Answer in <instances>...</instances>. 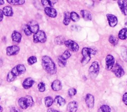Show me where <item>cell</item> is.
I'll return each instance as SVG.
<instances>
[{
    "mask_svg": "<svg viewBox=\"0 0 127 112\" xmlns=\"http://www.w3.org/2000/svg\"><path fill=\"white\" fill-rule=\"evenodd\" d=\"M44 12L48 16L51 18H55L57 16V11L53 7H45Z\"/></svg>",
    "mask_w": 127,
    "mask_h": 112,
    "instance_id": "ac0fdd59",
    "label": "cell"
},
{
    "mask_svg": "<svg viewBox=\"0 0 127 112\" xmlns=\"http://www.w3.org/2000/svg\"><path fill=\"white\" fill-rule=\"evenodd\" d=\"M121 56L123 60L127 63V48L123 46L121 49Z\"/></svg>",
    "mask_w": 127,
    "mask_h": 112,
    "instance_id": "1f68e13d",
    "label": "cell"
},
{
    "mask_svg": "<svg viewBox=\"0 0 127 112\" xmlns=\"http://www.w3.org/2000/svg\"><path fill=\"white\" fill-rule=\"evenodd\" d=\"M2 11L3 14L7 17H10L13 15V12L12 8L10 6H5L2 8Z\"/></svg>",
    "mask_w": 127,
    "mask_h": 112,
    "instance_id": "7402d4cb",
    "label": "cell"
},
{
    "mask_svg": "<svg viewBox=\"0 0 127 112\" xmlns=\"http://www.w3.org/2000/svg\"><path fill=\"white\" fill-rule=\"evenodd\" d=\"M85 102L89 109L93 108L94 106V97L92 94L87 93L85 96Z\"/></svg>",
    "mask_w": 127,
    "mask_h": 112,
    "instance_id": "4fadbf2b",
    "label": "cell"
},
{
    "mask_svg": "<svg viewBox=\"0 0 127 112\" xmlns=\"http://www.w3.org/2000/svg\"><path fill=\"white\" fill-rule=\"evenodd\" d=\"M37 87H38V89L39 91H40L41 92H43L45 91V89H46L45 84L43 82H39L38 84Z\"/></svg>",
    "mask_w": 127,
    "mask_h": 112,
    "instance_id": "e575fe53",
    "label": "cell"
},
{
    "mask_svg": "<svg viewBox=\"0 0 127 112\" xmlns=\"http://www.w3.org/2000/svg\"><path fill=\"white\" fill-rule=\"evenodd\" d=\"M71 56V53L68 50H65L58 58V65L60 67L64 68L66 64V60Z\"/></svg>",
    "mask_w": 127,
    "mask_h": 112,
    "instance_id": "52a82bcc",
    "label": "cell"
},
{
    "mask_svg": "<svg viewBox=\"0 0 127 112\" xmlns=\"http://www.w3.org/2000/svg\"><path fill=\"white\" fill-rule=\"evenodd\" d=\"M26 72V68L24 65L18 64L14 67L7 74L6 80L8 82L13 81L17 76L21 75Z\"/></svg>",
    "mask_w": 127,
    "mask_h": 112,
    "instance_id": "7a4b0ae2",
    "label": "cell"
},
{
    "mask_svg": "<svg viewBox=\"0 0 127 112\" xmlns=\"http://www.w3.org/2000/svg\"><path fill=\"white\" fill-rule=\"evenodd\" d=\"M77 93L76 89L74 88H71L68 90V94L70 97L74 96Z\"/></svg>",
    "mask_w": 127,
    "mask_h": 112,
    "instance_id": "d590c367",
    "label": "cell"
},
{
    "mask_svg": "<svg viewBox=\"0 0 127 112\" xmlns=\"http://www.w3.org/2000/svg\"><path fill=\"white\" fill-rule=\"evenodd\" d=\"M3 111V108L0 105V112H2Z\"/></svg>",
    "mask_w": 127,
    "mask_h": 112,
    "instance_id": "b9f144b4",
    "label": "cell"
},
{
    "mask_svg": "<svg viewBox=\"0 0 127 112\" xmlns=\"http://www.w3.org/2000/svg\"><path fill=\"white\" fill-rule=\"evenodd\" d=\"M100 71L99 64L98 61H95L92 63L91 66L88 69V72L90 77L94 79L98 75Z\"/></svg>",
    "mask_w": 127,
    "mask_h": 112,
    "instance_id": "5b68a950",
    "label": "cell"
},
{
    "mask_svg": "<svg viewBox=\"0 0 127 112\" xmlns=\"http://www.w3.org/2000/svg\"><path fill=\"white\" fill-rule=\"evenodd\" d=\"M70 12L68 11H66L64 13V17L63 20V24L65 26H67L69 25L70 22Z\"/></svg>",
    "mask_w": 127,
    "mask_h": 112,
    "instance_id": "484cf974",
    "label": "cell"
},
{
    "mask_svg": "<svg viewBox=\"0 0 127 112\" xmlns=\"http://www.w3.org/2000/svg\"><path fill=\"white\" fill-rule=\"evenodd\" d=\"M42 66L43 69L50 75H54L57 72V66L52 59L47 55L42 58Z\"/></svg>",
    "mask_w": 127,
    "mask_h": 112,
    "instance_id": "6da1fadb",
    "label": "cell"
},
{
    "mask_svg": "<svg viewBox=\"0 0 127 112\" xmlns=\"http://www.w3.org/2000/svg\"><path fill=\"white\" fill-rule=\"evenodd\" d=\"M7 2L12 5H22L25 3L24 0H7Z\"/></svg>",
    "mask_w": 127,
    "mask_h": 112,
    "instance_id": "f546056e",
    "label": "cell"
},
{
    "mask_svg": "<svg viewBox=\"0 0 127 112\" xmlns=\"http://www.w3.org/2000/svg\"><path fill=\"white\" fill-rule=\"evenodd\" d=\"M112 70L116 76L118 78H120L125 75L124 69L119 63H116Z\"/></svg>",
    "mask_w": 127,
    "mask_h": 112,
    "instance_id": "ba28073f",
    "label": "cell"
},
{
    "mask_svg": "<svg viewBox=\"0 0 127 112\" xmlns=\"http://www.w3.org/2000/svg\"><path fill=\"white\" fill-rule=\"evenodd\" d=\"M78 107V103L75 101H72L68 103L67 110L68 112H76Z\"/></svg>",
    "mask_w": 127,
    "mask_h": 112,
    "instance_id": "e0dca14e",
    "label": "cell"
},
{
    "mask_svg": "<svg viewBox=\"0 0 127 112\" xmlns=\"http://www.w3.org/2000/svg\"><path fill=\"white\" fill-rule=\"evenodd\" d=\"M45 106L47 108L50 107L54 103V99L51 96H47L44 99Z\"/></svg>",
    "mask_w": 127,
    "mask_h": 112,
    "instance_id": "83f0119b",
    "label": "cell"
},
{
    "mask_svg": "<svg viewBox=\"0 0 127 112\" xmlns=\"http://www.w3.org/2000/svg\"><path fill=\"white\" fill-rule=\"evenodd\" d=\"M122 100L123 103L126 105L127 106V92L123 94V98H122Z\"/></svg>",
    "mask_w": 127,
    "mask_h": 112,
    "instance_id": "8d00e7d4",
    "label": "cell"
},
{
    "mask_svg": "<svg viewBox=\"0 0 127 112\" xmlns=\"http://www.w3.org/2000/svg\"></svg>",
    "mask_w": 127,
    "mask_h": 112,
    "instance_id": "bcb514c9",
    "label": "cell"
},
{
    "mask_svg": "<svg viewBox=\"0 0 127 112\" xmlns=\"http://www.w3.org/2000/svg\"><path fill=\"white\" fill-rule=\"evenodd\" d=\"M37 62V58L35 56H31L27 59V63L29 65H32Z\"/></svg>",
    "mask_w": 127,
    "mask_h": 112,
    "instance_id": "836d02e7",
    "label": "cell"
},
{
    "mask_svg": "<svg viewBox=\"0 0 127 112\" xmlns=\"http://www.w3.org/2000/svg\"><path fill=\"white\" fill-rule=\"evenodd\" d=\"M3 13L1 9H0V22L1 21L3 18Z\"/></svg>",
    "mask_w": 127,
    "mask_h": 112,
    "instance_id": "ab89813d",
    "label": "cell"
},
{
    "mask_svg": "<svg viewBox=\"0 0 127 112\" xmlns=\"http://www.w3.org/2000/svg\"><path fill=\"white\" fill-rule=\"evenodd\" d=\"M70 19L73 22H76L80 19V17L76 12L72 11L70 12Z\"/></svg>",
    "mask_w": 127,
    "mask_h": 112,
    "instance_id": "4dcf8cb0",
    "label": "cell"
},
{
    "mask_svg": "<svg viewBox=\"0 0 127 112\" xmlns=\"http://www.w3.org/2000/svg\"><path fill=\"white\" fill-rule=\"evenodd\" d=\"M118 38L122 40H125L127 38V29L126 28H123L119 31Z\"/></svg>",
    "mask_w": 127,
    "mask_h": 112,
    "instance_id": "d4e9b609",
    "label": "cell"
},
{
    "mask_svg": "<svg viewBox=\"0 0 127 112\" xmlns=\"http://www.w3.org/2000/svg\"><path fill=\"white\" fill-rule=\"evenodd\" d=\"M33 42L34 43H44L47 40V36L44 31L39 30L33 35Z\"/></svg>",
    "mask_w": 127,
    "mask_h": 112,
    "instance_id": "8992f818",
    "label": "cell"
},
{
    "mask_svg": "<svg viewBox=\"0 0 127 112\" xmlns=\"http://www.w3.org/2000/svg\"></svg>",
    "mask_w": 127,
    "mask_h": 112,
    "instance_id": "f6af8a7d",
    "label": "cell"
},
{
    "mask_svg": "<svg viewBox=\"0 0 127 112\" xmlns=\"http://www.w3.org/2000/svg\"><path fill=\"white\" fill-rule=\"evenodd\" d=\"M117 3L122 14L125 16L127 15V2L125 0H119Z\"/></svg>",
    "mask_w": 127,
    "mask_h": 112,
    "instance_id": "9a60e30c",
    "label": "cell"
},
{
    "mask_svg": "<svg viewBox=\"0 0 127 112\" xmlns=\"http://www.w3.org/2000/svg\"><path fill=\"white\" fill-rule=\"evenodd\" d=\"M10 112H22V111L19 109L15 107H12L10 109Z\"/></svg>",
    "mask_w": 127,
    "mask_h": 112,
    "instance_id": "74e56055",
    "label": "cell"
},
{
    "mask_svg": "<svg viewBox=\"0 0 127 112\" xmlns=\"http://www.w3.org/2000/svg\"><path fill=\"white\" fill-rule=\"evenodd\" d=\"M125 26H126V27H127V21L125 22Z\"/></svg>",
    "mask_w": 127,
    "mask_h": 112,
    "instance_id": "7bdbcfd3",
    "label": "cell"
},
{
    "mask_svg": "<svg viewBox=\"0 0 127 112\" xmlns=\"http://www.w3.org/2000/svg\"><path fill=\"white\" fill-rule=\"evenodd\" d=\"M34 102L32 97L30 95H26L20 98L18 100L19 107L23 110L27 109L28 107L33 105Z\"/></svg>",
    "mask_w": 127,
    "mask_h": 112,
    "instance_id": "277c9868",
    "label": "cell"
},
{
    "mask_svg": "<svg viewBox=\"0 0 127 112\" xmlns=\"http://www.w3.org/2000/svg\"><path fill=\"white\" fill-rule=\"evenodd\" d=\"M34 83H35L34 80L32 78L29 77L26 78L23 80V81L22 83V85L24 89H28L31 88L33 85V84Z\"/></svg>",
    "mask_w": 127,
    "mask_h": 112,
    "instance_id": "2e32d148",
    "label": "cell"
},
{
    "mask_svg": "<svg viewBox=\"0 0 127 112\" xmlns=\"http://www.w3.org/2000/svg\"><path fill=\"white\" fill-rule=\"evenodd\" d=\"M97 49L94 47H83L81 50L82 58L81 60V64L82 66L86 65L91 59V55H95L97 53Z\"/></svg>",
    "mask_w": 127,
    "mask_h": 112,
    "instance_id": "3957f363",
    "label": "cell"
},
{
    "mask_svg": "<svg viewBox=\"0 0 127 112\" xmlns=\"http://www.w3.org/2000/svg\"><path fill=\"white\" fill-rule=\"evenodd\" d=\"M97 112H111V109L108 105H102L98 109Z\"/></svg>",
    "mask_w": 127,
    "mask_h": 112,
    "instance_id": "f1b7e54d",
    "label": "cell"
},
{
    "mask_svg": "<svg viewBox=\"0 0 127 112\" xmlns=\"http://www.w3.org/2000/svg\"><path fill=\"white\" fill-rule=\"evenodd\" d=\"M20 51V48L19 46L13 45L9 46L6 48V54L7 56H13L17 55Z\"/></svg>",
    "mask_w": 127,
    "mask_h": 112,
    "instance_id": "7c38bea8",
    "label": "cell"
},
{
    "mask_svg": "<svg viewBox=\"0 0 127 112\" xmlns=\"http://www.w3.org/2000/svg\"><path fill=\"white\" fill-rule=\"evenodd\" d=\"M64 44L68 48V49L72 52H77L79 48L78 44L76 42L71 39L66 40L64 41Z\"/></svg>",
    "mask_w": 127,
    "mask_h": 112,
    "instance_id": "9c48e42d",
    "label": "cell"
},
{
    "mask_svg": "<svg viewBox=\"0 0 127 112\" xmlns=\"http://www.w3.org/2000/svg\"><path fill=\"white\" fill-rule=\"evenodd\" d=\"M126 1H127V0H126Z\"/></svg>",
    "mask_w": 127,
    "mask_h": 112,
    "instance_id": "ee69618b",
    "label": "cell"
},
{
    "mask_svg": "<svg viewBox=\"0 0 127 112\" xmlns=\"http://www.w3.org/2000/svg\"><path fill=\"white\" fill-rule=\"evenodd\" d=\"M3 4H4V1L2 0H0V5H3Z\"/></svg>",
    "mask_w": 127,
    "mask_h": 112,
    "instance_id": "60d3db41",
    "label": "cell"
},
{
    "mask_svg": "<svg viewBox=\"0 0 127 112\" xmlns=\"http://www.w3.org/2000/svg\"><path fill=\"white\" fill-rule=\"evenodd\" d=\"M80 14H81L82 17L84 20L91 21L92 20V15L90 12H89V11L85 9H82L80 11Z\"/></svg>",
    "mask_w": 127,
    "mask_h": 112,
    "instance_id": "44dd1931",
    "label": "cell"
},
{
    "mask_svg": "<svg viewBox=\"0 0 127 112\" xmlns=\"http://www.w3.org/2000/svg\"><path fill=\"white\" fill-rule=\"evenodd\" d=\"M54 101L60 107L64 106L66 103L65 100L60 95L56 96L55 98Z\"/></svg>",
    "mask_w": 127,
    "mask_h": 112,
    "instance_id": "603a6c76",
    "label": "cell"
},
{
    "mask_svg": "<svg viewBox=\"0 0 127 112\" xmlns=\"http://www.w3.org/2000/svg\"><path fill=\"white\" fill-rule=\"evenodd\" d=\"M51 88L55 91L61 90L62 89V84L61 81L58 79L54 80L51 84Z\"/></svg>",
    "mask_w": 127,
    "mask_h": 112,
    "instance_id": "d6986e66",
    "label": "cell"
},
{
    "mask_svg": "<svg viewBox=\"0 0 127 112\" xmlns=\"http://www.w3.org/2000/svg\"><path fill=\"white\" fill-rule=\"evenodd\" d=\"M58 2V0H41L42 4L45 7H53L54 5Z\"/></svg>",
    "mask_w": 127,
    "mask_h": 112,
    "instance_id": "cb8c5ba5",
    "label": "cell"
},
{
    "mask_svg": "<svg viewBox=\"0 0 127 112\" xmlns=\"http://www.w3.org/2000/svg\"><path fill=\"white\" fill-rule=\"evenodd\" d=\"M47 112H60L59 111L54 109L53 108H49L47 110Z\"/></svg>",
    "mask_w": 127,
    "mask_h": 112,
    "instance_id": "f35d334b",
    "label": "cell"
},
{
    "mask_svg": "<svg viewBox=\"0 0 127 112\" xmlns=\"http://www.w3.org/2000/svg\"><path fill=\"white\" fill-rule=\"evenodd\" d=\"M106 17L108 21L109 25L111 27H115L118 24V18L114 14H107Z\"/></svg>",
    "mask_w": 127,
    "mask_h": 112,
    "instance_id": "5bb4252c",
    "label": "cell"
},
{
    "mask_svg": "<svg viewBox=\"0 0 127 112\" xmlns=\"http://www.w3.org/2000/svg\"><path fill=\"white\" fill-rule=\"evenodd\" d=\"M28 30L32 34H35L39 30V26L38 23L34 20L29 21L27 24L26 25Z\"/></svg>",
    "mask_w": 127,
    "mask_h": 112,
    "instance_id": "8fae6325",
    "label": "cell"
},
{
    "mask_svg": "<svg viewBox=\"0 0 127 112\" xmlns=\"http://www.w3.org/2000/svg\"><path fill=\"white\" fill-rule=\"evenodd\" d=\"M12 40L16 43H19L21 40L22 36L20 33L16 31H14L11 35Z\"/></svg>",
    "mask_w": 127,
    "mask_h": 112,
    "instance_id": "ffe728a7",
    "label": "cell"
},
{
    "mask_svg": "<svg viewBox=\"0 0 127 112\" xmlns=\"http://www.w3.org/2000/svg\"><path fill=\"white\" fill-rule=\"evenodd\" d=\"M109 41L113 45H116L118 42V39L115 36L113 35H110L109 37Z\"/></svg>",
    "mask_w": 127,
    "mask_h": 112,
    "instance_id": "d6a6232c",
    "label": "cell"
},
{
    "mask_svg": "<svg viewBox=\"0 0 127 112\" xmlns=\"http://www.w3.org/2000/svg\"><path fill=\"white\" fill-rule=\"evenodd\" d=\"M65 38L63 36H59L55 39V42L58 45H63L65 41Z\"/></svg>",
    "mask_w": 127,
    "mask_h": 112,
    "instance_id": "4316f807",
    "label": "cell"
},
{
    "mask_svg": "<svg viewBox=\"0 0 127 112\" xmlns=\"http://www.w3.org/2000/svg\"><path fill=\"white\" fill-rule=\"evenodd\" d=\"M115 63V60L113 55L108 54L105 58V67L107 71L112 69Z\"/></svg>",
    "mask_w": 127,
    "mask_h": 112,
    "instance_id": "30bf717a",
    "label": "cell"
}]
</instances>
